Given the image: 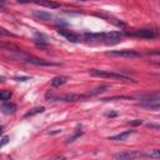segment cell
<instances>
[{
    "label": "cell",
    "instance_id": "f546056e",
    "mask_svg": "<svg viewBox=\"0 0 160 160\" xmlns=\"http://www.w3.org/2000/svg\"><path fill=\"white\" fill-rule=\"evenodd\" d=\"M0 1H4V0H0Z\"/></svg>",
    "mask_w": 160,
    "mask_h": 160
},
{
    "label": "cell",
    "instance_id": "2e32d148",
    "mask_svg": "<svg viewBox=\"0 0 160 160\" xmlns=\"http://www.w3.org/2000/svg\"><path fill=\"white\" fill-rule=\"evenodd\" d=\"M11 95H12L11 91H9V90H1V91H0V101H6V100H9V99L11 98Z\"/></svg>",
    "mask_w": 160,
    "mask_h": 160
},
{
    "label": "cell",
    "instance_id": "603a6c76",
    "mask_svg": "<svg viewBox=\"0 0 160 160\" xmlns=\"http://www.w3.org/2000/svg\"><path fill=\"white\" fill-rule=\"evenodd\" d=\"M0 35H12L10 31H8V30H5V29H2V28H0Z\"/></svg>",
    "mask_w": 160,
    "mask_h": 160
},
{
    "label": "cell",
    "instance_id": "9c48e42d",
    "mask_svg": "<svg viewBox=\"0 0 160 160\" xmlns=\"http://www.w3.org/2000/svg\"><path fill=\"white\" fill-rule=\"evenodd\" d=\"M134 134V130H128V131H124L121 134H118V135H114V136H110L109 140H112V141H122V140H126L130 135Z\"/></svg>",
    "mask_w": 160,
    "mask_h": 160
},
{
    "label": "cell",
    "instance_id": "ac0fdd59",
    "mask_svg": "<svg viewBox=\"0 0 160 160\" xmlns=\"http://www.w3.org/2000/svg\"><path fill=\"white\" fill-rule=\"evenodd\" d=\"M146 156H150V158H159L160 156V151L158 149H152V150H149L145 152Z\"/></svg>",
    "mask_w": 160,
    "mask_h": 160
},
{
    "label": "cell",
    "instance_id": "d6986e66",
    "mask_svg": "<svg viewBox=\"0 0 160 160\" xmlns=\"http://www.w3.org/2000/svg\"><path fill=\"white\" fill-rule=\"evenodd\" d=\"M81 134H82V132H81L80 130H78V131H76V132H75V134H74L72 136H70V138H69V139L66 140V142H68V144H69V142H72V141H74V140H75L76 138H79V136L81 135Z\"/></svg>",
    "mask_w": 160,
    "mask_h": 160
},
{
    "label": "cell",
    "instance_id": "277c9868",
    "mask_svg": "<svg viewBox=\"0 0 160 160\" xmlns=\"http://www.w3.org/2000/svg\"><path fill=\"white\" fill-rule=\"evenodd\" d=\"M128 35L145 38V39H151V38H154L156 35V30H154V29H140V30H136L134 32H128Z\"/></svg>",
    "mask_w": 160,
    "mask_h": 160
},
{
    "label": "cell",
    "instance_id": "3957f363",
    "mask_svg": "<svg viewBox=\"0 0 160 160\" xmlns=\"http://www.w3.org/2000/svg\"><path fill=\"white\" fill-rule=\"evenodd\" d=\"M25 60L30 64H34V65H40V66H56L59 64L56 62H52V61H49V60H44V59H40V58H35V56H25Z\"/></svg>",
    "mask_w": 160,
    "mask_h": 160
},
{
    "label": "cell",
    "instance_id": "484cf974",
    "mask_svg": "<svg viewBox=\"0 0 160 160\" xmlns=\"http://www.w3.org/2000/svg\"><path fill=\"white\" fill-rule=\"evenodd\" d=\"M18 2H21V4H28V2H32V0H16Z\"/></svg>",
    "mask_w": 160,
    "mask_h": 160
},
{
    "label": "cell",
    "instance_id": "5bb4252c",
    "mask_svg": "<svg viewBox=\"0 0 160 160\" xmlns=\"http://www.w3.org/2000/svg\"><path fill=\"white\" fill-rule=\"evenodd\" d=\"M44 110H45L44 106H36V108H32L31 110H29V111L24 115V118H29V116H34V115H36V114H41V112H44Z\"/></svg>",
    "mask_w": 160,
    "mask_h": 160
},
{
    "label": "cell",
    "instance_id": "4316f807",
    "mask_svg": "<svg viewBox=\"0 0 160 160\" xmlns=\"http://www.w3.org/2000/svg\"><path fill=\"white\" fill-rule=\"evenodd\" d=\"M148 126H149V128H154V129H156V130L159 129V126H158V125H152V124H148Z\"/></svg>",
    "mask_w": 160,
    "mask_h": 160
},
{
    "label": "cell",
    "instance_id": "9a60e30c",
    "mask_svg": "<svg viewBox=\"0 0 160 160\" xmlns=\"http://www.w3.org/2000/svg\"><path fill=\"white\" fill-rule=\"evenodd\" d=\"M34 16H36V18H39V19H41V20H49V19H51L52 18V15L50 14V12H45V11H34Z\"/></svg>",
    "mask_w": 160,
    "mask_h": 160
},
{
    "label": "cell",
    "instance_id": "7c38bea8",
    "mask_svg": "<svg viewBox=\"0 0 160 160\" xmlns=\"http://www.w3.org/2000/svg\"><path fill=\"white\" fill-rule=\"evenodd\" d=\"M139 106L146 108V109H152V110H159V100L156 101H149V100H144V102H139Z\"/></svg>",
    "mask_w": 160,
    "mask_h": 160
},
{
    "label": "cell",
    "instance_id": "44dd1931",
    "mask_svg": "<svg viewBox=\"0 0 160 160\" xmlns=\"http://www.w3.org/2000/svg\"><path fill=\"white\" fill-rule=\"evenodd\" d=\"M8 142H9V136H4V138H1V139H0V149H1L2 146H5Z\"/></svg>",
    "mask_w": 160,
    "mask_h": 160
},
{
    "label": "cell",
    "instance_id": "83f0119b",
    "mask_svg": "<svg viewBox=\"0 0 160 160\" xmlns=\"http://www.w3.org/2000/svg\"><path fill=\"white\" fill-rule=\"evenodd\" d=\"M5 81V78L4 76H0V82H4Z\"/></svg>",
    "mask_w": 160,
    "mask_h": 160
},
{
    "label": "cell",
    "instance_id": "5b68a950",
    "mask_svg": "<svg viewBox=\"0 0 160 160\" xmlns=\"http://www.w3.org/2000/svg\"><path fill=\"white\" fill-rule=\"evenodd\" d=\"M58 32H59L60 35H62L64 38H66L69 41H72V42H78V41H80V35H78V34H75V32H72V31H70V30L59 29Z\"/></svg>",
    "mask_w": 160,
    "mask_h": 160
},
{
    "label": "cell",
    "instance_id": "6da1fadb",
    "mask_svg": "<svg viewBox=\"0 0 160 160\" xmlns=\"http://www.w3.org/2000/svg\"><path fill=\"white\" fill-rule=\"evenodd\" d=\"M89 74L91 76H98V78H106V79H115V80H122V81H129L131 80L130 78L119 74V72H114V71H106V70H98V69H90Z\"/></svg>",
    "mask_w": 160,
    "mask_h": 160
},
{
    "label": "cell",
    "instance_id": "ffe728a7",
    "mask_svg": "<svg viewBox=\"0 0 160 160\" xmlns=\"http://www.w3.org/2000/svg\"><path fill=\"white\" fill-rule=\"evenodd\" d=\"M35 40H38V41H46L48 38H46L44 34H39V32H36V34H35Z\"/></svg>",
    "mask_w": 160,
    "mask_h": 160
},
{
    "label": "cell",
    "instance_id": "4fadbf2b",
    "mask_svg": "<svg viewBox=\"0 0 160 160\" xmlns=\"http://www.w3.org/2000/svg\"><path fill=\"white\" fill-rule=\"evenodd\" d=\"M85 39L86 40H104V32H96V34H94V32H86L85 34Z\"/></svg>",
    "mask_w": 160,
    "mask_h": 160
},
{
    "label": "cell",
    "instance_id": "52a82bcc",
    "mask_svg": "<svg viewBox=\"0 0 160 160\" xmlns=\"http://www.w3.org/2000/svg\"><path fill=\"white\" fill-rule=\"evenodd\" d=\"M32 2H35L40 6H44L46 9H58V8H60V4L55 2V1H51V0H32Z\"/></svg>",
    "mask_w": 160,
    "mask_h": 160
},
{
    "label": "cell",
    "instance_id": "7402d4cb",
    "mask_svg": "<svg viewBox=\"0 0 160 160\" xmlns=\"http://www.w3.org/2000/svg\"><path fill=\"white\" fill-rule=\"evenodd\" d=\"M131 126H136V125H141L142 124V120H140V119H136V120H134V121H130L129 122Z\"/></svg>",
    "mask_w": 160,
    "mask_h": 160
},
{
    "label": "cell",
    "instance_id": "e0dca14e",
    "mask_svg": "<svg viewBox=\"0 0 160 160\" xmlns=\"http://www.w3.org/2000/svg\"><path fill=\"white\" fill-rule=\"evenodd\" d=\"M121 41V38H105L104 42L106 45H114V44H119Z\"/></svg>",
    "mask_w": 160,
    "mask_h": 160
},
{
    "label": "cell",
    "instance_id": "30bf717a",
    "mask_svg": "<svg viewBox=\"0 0 160 160\" xmlns=\"http://www.w3.org/2000/svg\"><path fill=\"white\" fill-rule=\"evenodd\" d=\"M68 80H69L68 76H65V75H59V76H56V78H54V79L51 80V86H52V88H60V86L64 85Z\"/></svg>",
    "mask_w": 160,
    "mask_h": 160
},
{
    "label": "cell",
    "instance_id": "cb8c5ba5",
    "mask_svg": "<svg viewBox=\"0 0 160 160\" xmlns=\"http://www.w3.org/2000/svg\"><path fill=\"white\" fill-rule=\"evenodd\" d=\"M30 78H28V76H21V78H15V80L16 81H25V80H29Z\"/></svg>",
    "mask_w": 160,
    "mask_h": 160
},
{
    "label": "cell",
    "instance_id": "ba28073f",
    "mask_svg": "<svg viewBox=\"0 0 160 160\" xmlns=\"http://www.w3.org/2000/svg\"><path fill=\"white\" fill-rule=\"evenodd\" d=\"M0 110H1L4 114L10 115V114H14V112L16 111V105H15L14 102H5V104H2V105L0 106Z\"/></svg>",
    "mask_w": 160,
    "mask_h": 160
},
{
    "label": "cell",
    "instance_id": "7a4b0ae2",
    "mask_svg": "<svg viewBox=\"0 0 160 160\" xmlns=\"http://www.w3.org/2000/svg\"><path fill=\"white\" fill-rule=\"evenodd\" d=\"M106 54L111 55V56H120V58H139L140 56V52H138L135 50H128V49L112 50V51H108Z\"/></svg>",
    "mask_w": 160,
    "mask_h": 160
},
{
    "label": "cell",
    "instance_id": "8992f818",
    "mask_svg": "<svg viewBox=\"0 0 160 160\" xmlns=\"http://www.w3.org/2000/svg\"><path fill=\"white\" fill-rule=\"evenodd\" d=\"M141 156V154L139 151H132V150H129V151H121V152H118L114 155L115 159H135V158H139Z\"/></svg>",
    "mask_w": 160,
    "mask_h": 160
},
{
    "label": "cell",
    "instance_id": "8fae6325",
    "mask_svg": "<svg viewBox=\"0 0 160 160\" xmlns=\"http://www.w3.org/2000/svg\"><path fill=\"white\" fill-rule=\"evenodd\" d=\"M62 101H79L81 99H85L84 94L82 95H79V94H66V95H62L60 98Z\"/></svg>",
    "mask_w": 160,
    "mask_h": 160
},
{
    "label": "cell",
    "instance_id": "d4e9b609",
    "mask_svg": "<svg viewBox=\"0 0 160 160\" xmlns=\"http://www.w3.org/2000/svg\"><path fill=\"white\" fill-rule=\"evenodd\" d=\"M118 115V112H115V111H110V112H106V116H109V118H114V116H116Z\"/></svg>",
    "mask_w": 160,
    "mask_h": 160
},
{
    "label": "cell",
    "instance_id": "f1b7e54d",
    "mask_svg": "<svg viewBox=\"0 0 160 160\" xmlns=\"http://www.w3.org/2000/svg\"><path fill=\"white\" fill-rule=\"evenodd\" d=\"M2 132H4V128H2V126H0V135H1Z\"/></svg>",
    "mask_w": 160,
    "mask_h": 160
}]
</instances>
